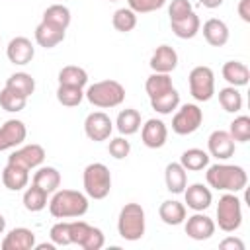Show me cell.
<instances>
[{"mask_svg":"<svg viewBox=\"0 0 250 250\" xmlns=\"http://www.w3.org/2000/svg\"><path fill=\"white\" fill-rule=\"evenodd\" d=\"M47 197H49V193H47L45 189H41L39 186L31 184L29 188H25L23 197H21V203H23V207H25L27 211L39 213V211H43V209L47 207V203H49Z\"/></svg>","mask_w":250,"mask_h":250,"instance_id":"29","label":"cell"},{"mask_svg":"<svg viewBox=\"0 0 250 250\" xmlns=\"http://www.w3.org/2000/svg\"><path fill=\"white\" fill-rule=\"evenodd\" d=\"M4 230H6V219H4V215L0 213V234H4Z\"/></svg>","mask_w":250,"mask_h":250,"instance_id":"50","label":"cell"},{"mask_svg":"<svg viewBox=\"0 0 250 250\" xmlns=\"http://www.w3.org/2000/svg\"><path fill=\"white\" fill-rule=\"evenodd\" d=\"M0 180L4 184L6 189L10 191H21L23 188H27L29 184V170L18 166V164H6L2 174H0Z\"/></svg>","mask_w":250,"mask_h":250,"instance_id":"19","label":"cell"},{"mask_svg":"<svg viewBox=\"0 0 250 250\" xmlns=\"http://www.w3.org/2000/svg\"><path fill=\"white\" fill-rule=\"evenodd\" d=\"M70 20H72L70 10L64 4L57 2V4L47 6V10L43 12V20L41 21H47V23H53V25H57L61 29H66L70 25Z\"/></svg>","mask_w":250,"mask_h":250,"instance_id":"31","label":"cell"},{"mask_svg":"<svg viewBox=\"0 0 250 250\" xmlns=\"http://www.w3.org/2000/svg\"><path fill=\"white\" fill-rule=\"evenodd\" d=\"M203 37L211 47H223L229 41V25L219 18H209L203 23Z\"/></svg>","mask_w":250,"mask_h":250,"instance_id":"21","label":"cell"},{"mask_svg":"<svg viewBox=\"0 0 250 250\" xmlns=\"http://www.w3.org/2000/svg\"><path fill=\"white\" fill-rule=\"evenodd\" d=\"M35 250H55V242L51 240V242H41V244H35L33 246Z\"/></svg>","mask_w":250,"mask_h":250,"instance_id":"49","label":"cell"},{"mask_svg":"<svg viewBox=\"0 0 250 250\" xmlns=\"http://www.w3.org/2000/svg\"><path fill=\"white\" fill-rule=\"evenodd\" d=\"M143 125V119H141V113L133 107H127V109H121L117 119H115V129L123 135V137H129V135H135Z\"/></svg>","mask_w":250,"mask_h":250,"instance_id":"27","label":"cell"},{"mask_svg":"<svg viewBox=\"0 0 250 250\" xmlns=\"http://www.w3.org/2000/svg\"><path fill=\"white\" fill-rule=\"evenodd\" d=\"M109 2H117V0H109Z\"/></svg>","mask_w":250,"mask_h":250,"instance_id":"51","label":"cell"},{"mask_svg":"<svg viewBox=\"0 0 250 250\" xmlns=\"http://www.w3.org/2000/svg\"><path fill=\"white\" fill-rule=\"evenodd\" d=\"M191 12H193V8H191V2L189 0H172L170 6H168L170 21L172 20H182V18H186Z\"/></svg>","mask_w":250,"mask_h":250,"instance_id":"44","label":"cell"},{"mask_svg":"<svg viewBox=\"0 0 250 250\" xmlns=\"http://www.w3.org/2000/svg\"><path fill=\"white\" fill-rule=\"evenodd\" d=\"M184 197H186V203L191 211H205L209 209V205L213 203V193H211V188L205 186V184H191V186H186L184 189Z\"/></svg>","mask_w":250,"mask_h":250,"instance_id":"16","label":"cell"},{"mask_svg":"<svg viewBox=\"0 0 250 250\" xmlns=\"http://www.w3.org/2000/svg\"><path fill=\"white\" fill-rule=\"evenodd\" d=\"M223 2H225V0H199V4H201L203 8H209V10H215V8H219Z\"/></svg>","mask_w":250,"mask_h":250,"instance_id":"48","label":"cell"},{"mask_svg":"<svg viewBox=\"0 0 250 250\" xmlns=\"http://www.w3.org/2000/svg\"><path fill=\"white\" fill-rule=\"evenodd\" d=\"M59 84H66V86H78L84 88L88 84V72L82 66L76 64H66L59 70Z\"/></svg>","mask_w":250,"mask_h":250,"instance_id":"32","label":"cell"},{"mask_svg":"<svg viewBox=\"0 0 250 250\" xmlns=\"http://www.w3.org/2000/svg\"><path fill=\"white\" fill-rule=\"evenodd\" d=\"M35 43L43 49H53L57 47L59 43L64 41V35H66V29H61L53 23H47V21H41L37 27H35Z\"/></svg>","mask_w":250,"mask_h":250,"instance_id":"20","label":"cell"},{"mask_svg":"<svg viewBox=\"0 0 250 250\" xmlns=\"http://www.w3.org/2000/svg\"><path fill=\"white\" fill-rule=\"evenodd\" d=\"M219 104L229 113H238L242 109V94L234 86H225L219 90Z\"/></svg>","mask_w":250,"mask_h":250,"instance_id":"34","label":"cell"},{"mask_svg":"<svg viewBox=\"0 0 250 250\" xmlns=\"http://www.w3.org/2000/svg\"><path fill=\"white\" fill-rule=\"evenodd\" d=\"M158 215H160V219H162L164 225L178 227V225H182V223L186 221L188 209H186L184 203H180V201H176V199H166V201L160 203Z\"/></svg>","mask_w":250,"mask_h":250,"instance_id":"23","label":"cell"},{"mask_svg":"<svg viewBox=\"0 0 250 250\" xmlns=\"http://www.w3.org/2000/svg\"><path fill=\"white\" fill-rule=\"evenodd\" d=\"M238 16L242 21L250 23V0H240L238 2Z\"/></svg>","mask_w":250,"mask_h":250,"instance_id":"47","label":"cell"},{"mask_svg":"<svg viewBox=\"0 0 250 250\" xmlns=\"http://www.w3.org/2000/svg\"><path fill=\"white\" fill-rule=\"evenodd\" d=\"M221 74L229 82V86H234V88L246 86L248 80H250V70L240 61H227L223 64V68H221Z\"/></svg>","mask_w":250,"mask_h":250,"instance_id":"24","label":"cell"},{"mask_svg":"<svg viewBox=\"0 0 250 250\" xmlns=\"http://www.w3.org/2000/svg\"><path fill=\"white\" fill-rule=\"evenodd\" d=\"M25 104H27V98L18 94L16 90H12L8 86H4L0 90V107L2 109L10 111V113H18V111H21L25 107Z\"/></svg>","mask_w":250,"mask_h":250,"instance_id":"36","label":"cell"},{"mask_svg":"<svg viewBox=\"0 0 250 250\" xmlns=\"http://www.w3.org/2000/svg\"><path fill=\"white\" fill-rule=\"evenodd\" d=\"M209 152H205L203 148H188L182 152L180 156V164L188 170V172H199V170H205L209 166Z\"/></svg>","mask_w":250,"mask_h":250,"instance_id":"28","label":"cell"},{"mask_svg":"<svg viewBox=\"0 0 250 250\" xmlns=\"http://www.w3.org/2000/svg\"><path fill=\"white\" fill-rule=\"evenodd\" d=\"M205 180L207 186L219 191H230V193H238L246 188L248 184V174L242 166L238 164H225V162H217L207 166L205 172Z\"/></svg>","mask_w":250,"mask_h":250,"instance_id":"1","label":"cell"},{"mask_svg":"<svg viewBox=\"0 0 250 250\" xmlns=\"http://www.w3.org/2000/svg\"><path fill=\"white\" fill-rule=\"evenodd\" d=\"M84 193L90 199H105L111 191V172L102 162H92L84 168L82 174Z\"/></svg>","mask_w":250,"mask_h":250,"instance_id":"5","label":"cell"},{"mask_svg":"<svg viewBox=\"0 0 250 250\" xmlns=\"http://www.w3.org/2000/svg\"><path fill=\"white\" fill-rule=\"evenodd\" d=\"M164 182L170 193H184L188 186V170L180 162H170L164 168Z\"/></svg>","mask_w":250,"mask_h":250,"instance_id":"22","label":"cell"},{"mask_svg":"<svg viewBox=\"0 0 250 250\" xmlns=\"http://www.w3.org/2000/svg\"><path fill=\"white\" fill-rule=\"evenodd\" d=\"M141 139L143 145L148 148H162L168 139V127L162 119H146L145 125H141Z\"/></svg>","mask_w":250,"mask_h":250,"instance_id":"15","label":"cell"},{"mask_svg":"<svg viewBox=\"0 0 250 250\" xmlns=\"http://www.w3.org/2000/svg\"><path fill=\"white\" fill-rule=\"evenodd\" d=\"M6 86L16 90L18 94L29 98L33 92H35V78L27 72H14L8 80H6Z\"/></svg>","mask_w":250,"mask_h":250,"instance_id":"35","label":"cell"},{"mask_svg":"<svg viewBox=\"0 0 250 250\" xmlns=\"http://www.w3.org/2000/svg\"><path fill=\"white\" fill-rule=\"evenodd\" d=\"M111 23L115 27V31L119 33H129L137 27V14L131 10V8H119L113 12V18H111Z\"/></svg>","mask_w":250,"mask_h":250,"instance_id":"37","label":"cell"},{"mask_svg":"<svg viewBox=\"0 0 250 250\" xmlns=\"http://www.w3.org/2000/svg\"><path fill=\"white\" fill-rule=\"evenodd\" d=\"M180 105V92L176 88L156 96V98H150V107L160 113V115H170L172 111H176Z\"/></svg>","mask_w":250,"mask_h":250,"instance_id":"30","label":"cell"},{"mask_svg":"<svg viewBox=\"0 0 250 250\" xmlns=\"http://www.w3.org/2000/svg\"><path fill=\"white\" fill-rule=\"evenodd\" d=\"M107 150H109V154H111L115 160H123V158H127L129 152H131V143L121 135V137H115V139L109 141Z\"/></svg>","mask_w":250,"mask_h":250,"instance_id":"42","label":"cell"},{"mask_svg":"<svg viewBox=\"0 0 250 250\" xmlns=\"http://www.w3.org/2000/svg\"><path fill=\"white\" fill-rule=\"evenodd\" d=\"M234 148H236V143L232 141L229 131L217 129L207 139V152L209 156H215L217 160H229L234 154Z\"/></svg>","mask_w":250,"mask_h":250,"instance_id":"14","label":"cell"},{"mask_svg":"<svg viewBox=\"0 0 250 250\" xmlns=\"http://www.w3.org/2000/svg\"><path fill=\"white\" fill-rule=\"evenodd\" d=\"M188 84L189 94L195 102H209L215 96V72L205 64L193 66L189 70Z\"/></svg>","mask_w":250,"mask_h":250,"instance_id":"7","label":"cell"},{"mask_svg":"<svg viewBox=\"0 0 250 250\" xmlns=\"http://www.w3.org/2000/svg\"><path fill=\"white\" fill-rule=\"evenodd\" d=\"M229 135L232 137L234 143H248L250 141V117L248 115H238L230 121Z\"/></svg>","mask_w":250,"mask_h":250,"instance_id":"39","label":"cell"},{"mask_svg":"<svg viewBox=\"0 0 250 250\" xmlns=\"http://www.w3.org/2000/svg\"><path fill=\"white\" fill-rule=\"evenodd\" d=\"M223 232H234L242 225V201L236 193L225 191L217 203V223Z\"/></svg>","mask_w":250,"mask_h":250,"instance_id":"6","label":"cell"},{"mask_svg":"<svg viewBox=\"0 0 250 250\" xmlns=\"http://www.w3.org/2000/svg\"><path fill=\"white\" fill-rule=\"evenodd\" d=\"M88 195L76 189H57L49 199V213L55 219H78L88 213Z\"/></svg>","mask_w":250,"mask_h":250,"instance_id":"2","label":"cell"},{"mask_svg":"<svg viewBox=\"0 0 250 250\" xmlns=\"http://www.w3.org/2000/svg\"><path fill=\"white\" fill-rule=\"evenodd\" d=\"M84 98L94 107H100V109L117 107L125 100V86L117 80H100L88 86V90L84 92Z\"/></svg>","mask_w":250,"mask_h":250,"instance_id":"3","label":"cell"},{"mask_svg":"<svg viewBox=\"0 0 250 250\" xmlns=\"http://www.w3.org/2000/svg\"><path fill=\"white\" fill-rule=\"evenodd\" d=\"M33 184L45 189L47 193H55L61 188V172L55 166H39L33 174Z\"/></svg>","mask_w":250,"mask_h":250,"instance_id":"25","label":"cell"},{"mask_svg":"<svg viewBox=\"0 0 250 250\" xmlns=\"http://www.w3.org/2000/svg\"><path fill=\"white\" fill-rule=\"evenodd\" d=\"M45 160V148L37 143H31V145H23L20 148H16L10 156H8V162L10 164H18L25 170H35L43 164Z\"/></svg>","mask_w":250,"mask_h":250,"instance_id":"10","label":"cell"},{"mask_svg":"<svg viewBox=\"0 0 250 250\" xmlns=\"http://www.w3.org/2000/svg\"><path fill=\"white\" fill-rule=\"evenodd\" d=\"M104 244H105V236H104L102 229L90 227V230H88L84 242L80 244V248H84V250H100V248H104Z\"/></svg>","mask_w":250,"mask_h":250,"instance_id":"43","label":"cell"},{"mask_svg":"<svg viewBox=\"0 0 250 250\" xmlns=\"http://www.w3.org/2000/svg\"><path fill=\"white\" fill-rule=\"evenodd\" d=\"M92 225H88L86 221H70V242L72 244H82L88 230H90Z\"/></svg>","mask_w":250,"mask_h":250,"instance_id":"45","label":"cell"},{"mask_svg":"<svg viewBox=\"0 0 250 250\" xmlns=\"http://www.w3.org/2000/svg\"><path fill=\"white\" fill-rule=\"evenodd\" d=\"M146 229V217L145 209L139 203H125L117 217V232L123 240L135 242L145 236Z\"/></svg>","mask_w":250,"mask_h":250,"instance_id":"4","label":"cell"},{"mask_svg":"<svg viewBox=\"0 0 250 250\" xmlns=\"http://www.w3.org/2000/svg\"><path fill=\"white\" fill-rule=\"evenodd\" d=\"M172 88H174L172 76L166 74V72H152L146 78V82H145V90L148 94V100L150 98H156V96H160V94H164V92H168Z\"/></svg>","mask_w":250,"mask_h":250,"instance_id":"33","label":"cell"},{"mask_svg":"<svg viewBox=\"0 0 250 250\" xmlns=\"http://www.w3.org/2000/svg\"><path fill=\"white\" fill-rule=\"evenodd\" d=\"M6 57L12 64H18V66H23V64H29L35 57V47L31 43V39L23 37V35H18L14 39H10L8 47H6Z\"/></svg>","mask_w":250,"mask_h":250,"instance_id":"13","label":"cell"},{"mask_svg":"<svg viewBox=\"0 0 250 250\" xmlns=\"http://www.w3.org/2000/svg\"><path fill=\"white\" fill-rule=\"evenodd\" d=\"M111 131H113V121L107 113L104 111H92L86 115L84 119V133L90 141L94 143H102V141H107L111 137Z\"/></svg>","mask_w":250,"mask_h":250,"instance_id":"9","label":"cell"},{"mask_svg":"<svg viewBox=\"0 0 250 250\" xmlns=\"http://www.w3.org/2000/svg\"><path fill=\"white\" fill-rule=\"evenodd\" d=\"M51 240L55 242V246H68L70 242V223L68 221H59L51 227L49 230Z\"/></svg>","mask_w":250,"mask_h":250,"instance_id":"40","label":"cell"},{"mask_svg":"<svg viewBox=\"0 0 250 250\" xmlns=\"http://www.w3.org/2000/svg\"><path fill=\"white\" fill-rule=\"evenodd\" d=\"M148 64H150L152 72H166V74H170L178 66V53L170 45H160L150 55V62Z\"/></svg>","mask_w":250,"mask_h":250,"instance_id":"18","label":"cell"},{"mask_svg":"<svg viewBox=\"0 0 250 250\" xmlns=\"http://www.w3.org/2000/svg\"><path fill=\"white\" fill-rule=\"evenodd\" d=\"M219 248H223V250H244V242H242L240 238L227 236L225 240L219 242Z\"/></svg>","mask_w":250,"mask_h":250,"instance_id":"46","label":"cell"},{"mask_svg":"<svg viewBox=\"0 0 250 250\" xmlns=\"http://www.w3.org/2000/svg\"><path fill=\"white\" fill-rule=\"evenodd\" d=\"M33 246H35V232L25 227L12 229L0 244L2 250H33Z\"/></svg>","mask_w":250,"mask_h":250,"instance_id":"17","label":"cell"},{"mask_svg":"<svg viewBox=\"0 0 250 250\" xmlns=\"http://www.w3.org/2000/svg\"><path fill=\"white\" fill-rule=\"evenodd\" d=\"M57 100H59L61 105L76 107V105H80V102L84 100V88L59 84V88H57Z\"/></svg>","mask_w":250,"mask_h":250,"instance_id":"38","label":"cell"},{"mask_svg":"<svg viewBox=\"0 0 250 250\" xmlns=\"http://www.w3.org/2000/svg\"><path fill=\"white\" fill-rule=\"evenodd\" d=\"M203 123V109L197 104H184L172 117V131L176 135H191Z\"/></svg>","mask_w":250,"mask_h":250,"instance_id":"8","label":"cell"},{"mask_svg":"<svg viewBox=\"0 0 250 250\" xmlns=\"http://www.w3.org/2000/svg\"><path fill=\"white\" fill-rule=\"evenodd\" d=\"M184 229H186V234L191 238V240H207L215 234V221L211 217H207L203 211H195L191 217H186L184 221Z\"/></svg>","mask_w":250,"mask_h":250,"instance_id":"11","label":"cell"},{"mask_svg":"<svg viewBox=\"0 0 250 250\" xmlns=\"http://www.w3.org/2000/svg\"><path fill=\"white\" fill-rule=\"evenodd\" d=\"M27 137V127L21 119H8L0 125V152L20 146Z\"/></svg>","mask_w":250,"mask_h":250,"instance_id":"12","label":"cell"},{"mask_svg":"<svg viewBox=\"0 0 250 250\" xmlns=\"http://www.w3.org/2000/svg\"><path fill=\"white\" fill-rule=\"evenodd\" d=\"M170 27H172L176 37H180V39H193L199 33V29H201V20H199V16L195 12H191V14H188L182 20H172Z\"/></svg>","mask_w":250,"mask_h":250,"instance_id":"26","label":"cell"},{"mask_svg":"<svg viewBox=\"0 0 250 250\" xmlns=\"http://www.w3.org/2000/svg\"><path fill=\"white\" fill-rule=\"evenodd\" d=\"M166 4V0H127V8H131L135 14H150L160 10Z\"/></svg>","mask_w":250,"mask_h":250,"instance_id":"41","label":"cell"}]
</instances>
